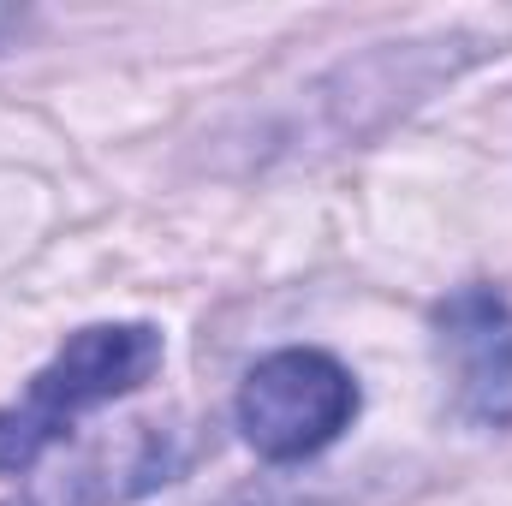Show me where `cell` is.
Masks as SVG:
<instances>
[{
	"label": "cell",
	"mask_w": 512,
	"mask_h": 506,
	"mask_svg": "<svg viewBox=\"0 0 512 506\" xmlns=\"http://www.w3.org/2000/svg\"><path fill=\"white\" fill-rule=\"evenodd\" d=\"M161 370V334L149 322H102L72 334L48 370L0 411V477L30 471L84 411L120 399Z\"/></svg>",
	"instance_id": "obj_1"
},
{
	"label": "cell",
	"mask_w": 512,
	"mask_h": 506,
	"mask_svg": "<svg viewBox=\"0 0 512 506\" xmlns=\"http://www.w3.org/2000/svg\"><path fill=\"white\" fill-rule=\"evenodd\" d=\"M358 417L352 376L310 346L262 358L239 387V429L262 459H310Z\"/></svg>",
	"instance_id": "obj_2"
},
{
	"label": "cell",
	"mask_w": 512,
	"mask_h": 506,
	"mask_svg": "<svg viewBox=\"0 0 512 506\" xmlns=\"http://www.w3.org/2000/svg\"><path fill=\"white\" fill-rule=\"evenodd\" d=\"M435 352L453 381V405L477 429L512 423V310L501 292L465 286L435 310Z\"/></svg>",
	"instance_id": "obj_3"
},
{
	"label": "cell",
	"mask_w": 512,
	"mask_h": 506,
	"mask_svg": "<svg viewBox=\"0 0 512 506\" xmlns=\"http://www.w3.org/2000/svg\"><path fill=\"white\" fill-rule=\"evenodd\" d=\"M18 30H24V12H12V6H0V48H6V42H12Z\"/></svg>",
	"instance_id": "obj_4"
}]
</instances>
